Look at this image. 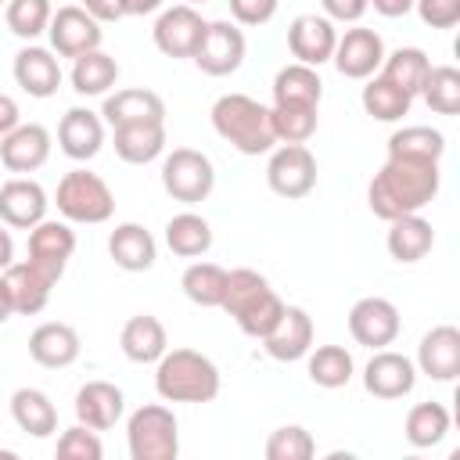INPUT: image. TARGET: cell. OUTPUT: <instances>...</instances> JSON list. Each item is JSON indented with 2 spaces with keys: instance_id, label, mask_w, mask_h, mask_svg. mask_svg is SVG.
Returning a JSON list of instances; mask_svg holds the SVG:
<instances>
[{
  "instance_id": "6da1fadb",
  "label": "cell",
  "mask_w": 460,
  "mask_h": 460,
  "mask_svg": "<svg viewBox=\"0 0 460 460\" xmlns=\"http://www.w3.org/2000/svg\"><path fill=\"white\" fill-rule=\"evenodd\" d=\"M442 172L438 162H413V158H388L374 180L367 183V205L377 219H399L420 212L438 194Z\"/></svg>"
},
{
  "instance_id": "7a4b0ae2",
  "label": "cell",
  "mask_w": 460,
  "mask_h": 460,
  "mask_svg": "<svg viewBox=\"0 0 460 460\" xmlns=\"http://www.w3.org/2000/svg\"><path fill=\"white\" fill-rule=\"evenodd\" d=\"M226 316H234V323L248 334V338H266L280 313H284V302L280 295L270 288V280L259 273V270H226V295H223V305H219Z\"/></svg>"
},
{
  "instance_id": "3957f363",
  "label": "cell",
  "mask_w": 460,
  "mask_h": 460,
  "mask_svg": "<svg viewBox=\"0 0 460 460\" xmlns=\"http://www.w3.org/2000/svg\"><path fill=\"white\" fill-rule=\"evenodd\" d=\"M155 392L165 402H212L219 395V367L198 349H165L155 363Z\"/></svg>"
},
{
  "instance_id": "277c9868",
  "label": "cell",
  "mask_w": 460,
  "mask_h": 460,
  "mask_svg": "<svg viewBox=\"0 0 460 460\" xmlns=\"http://www.w3.org/2000/svg\"><path fill=\"white\" fill-rule=\"evenodd\" d=\"M208 115H212V129L230 147H237L241 155H266L277 144L273 126H270V108L259 104L248 93H223V97H216Z\"/></svg>"
},
{
  "instance_id": "5b68a950",
  "label": "cell",
  "mask_w": 460,
  "mask_h": 460,
  "mask_svg": "<svg viewBox=\"0 0 460 460\" xmlns=\"http://www.w3.org/2000/svg\"><path fill=\"white\" fill-rule=\"evenodd\" d=\"M54 205L58 212L65 216V223H86V226H97V223H108L111 212H115V194L111 187L90 172V169H72L58 180V190H54Z\"/></svg>"
},
{
  "instance_id": "8992f818",
  "label": "cell",
  "mask_w": 460,
  "mask_h": 460,
  "mask_svg": "<svg viewBox=\"0 0 460 460\" xmlns=\"http://www.w3.org/2000/svg\"><path fill=\"white\" fill-rule=\"evenodd\" d=\"M126 442L133 460H176L180 453V424L169 406L147 402L129 413L126 420Z\"/></svg>"
},
{
  "instance_id": "52a82bcc",
  "label": "cell",
  "mask_w": 460,
  "mask_h": 460,
  "mask_svg": "<svg viewBox=\"0 0 460 460\" xmlns=\"http://www.w3.org/2000/svg\"><path fill=\"white\" fill-rule=\"evenodd\" d=\"M162 187L172 201L198 205L212 194L216 169H212L208 155H201L194 147H172V155H165V162H162Z\"/></svg>"
},
{
  "instance_id": "ba28073f",
  "label": "cell",
  "mask_w": 460,
  "mask_h": 460,
  "mask_svg": "<svg viewBox=\"0 0 460 460\" xmlns=\"http://www.w3.org/2000/svg\"><path fill=\"white\" fill-rule=\"evenodd\" d=\"M266 183H270L273 194H280L288 201L305 198L316 187V158H313V151L305 144H280L270 155Z\"/></svg>"
},
{
  "instance_id": "9c48e42d",
  "label": "cell",
  "mask_w": 460,
  "mask_h": 460,
  "mask_svg": "<svg viewBox=\"0 0 460 460\" xmlns=\"http://www.w3.org/2000/svg\"><path fill=\"white\" fill-rule=\"evenodd\" d=\"M399 327H402V320H399L395 302H388L381 295H367L349 309V334L356 345L385 349L399 338Z\"/></svg>"
},
{
  "instance_id": "30bf717a",
  "label": "cell",
  "mask_w": 460,
  "mask_h": 460,
  "mask_svg": "<svg viewBox=\"0 0 460 460\" xmlns=\"http://www.w3.org/2000/svg\"><path fill=\"white\" fill-rule=\"evenodd\" d=\"M75 252V234L68 223L61 219H40L32 230H29V262L50 280L58 284L68 259Z\"/></svg>"
},
{
  "instance_id": "8fae6325",
  "label": "cell",
  "mask_w": 460,
  "mask_h": 460,
  "mask_svg": "<svg viewBox=\"0 0 460 460\" xmlns=\"http://www.w3.org/2000/svg\"><path fill=\"white\" fill-rule=\"evenodd\" d=\"M208 22L198 14V7H187V4H176V7H165L151 29L155 36V47L165 54V58H194L201 36H205Z\"/></svg>"
},
{
  "instance_id": "7c38bea8",
  "label": "cell",
  "mask_w": 460,
  "mask_h": 460,
  "mask_svg": "<svg viewBox=\"0 0 460 460\" xmlns=\"http://www.w3.org/2000/svg\"><path fill=\"white\" fill-rule=\"evenodd\" d=\"M205 75H230L244 65V32L234 22H208L194 58H190Z\"/></svg>"
},
{
  "instance_id": "4fadbf2b",
  "label": "cell",
  "mask_w": 460,
  "mask_h": 460,
  "mask_svg": "<svg viewBox=\"0 0 460 460\" xmlns=\"http://www.w3.org/2000/svg\"><path fill=\"white\" fill-rule=\"evenodd\" d=\"M417 385V367L410 356L395 352V349H374V356L363 367V388L374 399H402L410 395Z\"/></svg>"
},
{
  "instance_id": "5bb4252c",
  "label": "cell",
  "mask_w": 460,
  "mask_h": 460,
  "mask_svg": "<svg viewBox=\"0 0 460 460\" xmlns=\"http://www.w3.org/2000/svg\"><path fill=\"white\" fill-rule=\"evenodd\" d=\"M47 36H50V50L58 58H79L86 50H97L104 32H101V22L90 18L83 7H58L50 14V25H47Z\"/></svg>"
},
{
  "instance_id": "9a60e30c",
  "label": "cell",
  "mask_w": 460,
  "mask_h": 460,
  "mask_svg": "<svg viewBox=\"0 0 460 460\" xmlns=\"http://www.w3.org/2000/svg\"><path fill=\"white\" fill-rule=\"evenodd\" d=\"M331 61L345 79H370L385 61V40L374 29H363V25L345 29L334 43Z\"/></svg>"
},
{
  "instance_id": "2e32d148",
  "label": "cell",
  "mask_w": 460,
  "mask_h": 460,
  "mask_svg": "<svg viewBox=\"0 0 460 460\" xmlns=\"http://www.w3.org/2000/svg\"><path fill=\"white\" fill-rule=\"evenodd\" d=\"M334 43H338V29L323 14H298L288 25V50L295 61H302L309 68L327 65L334 54Z\"/></svg>"
},
{
  "instance_id": "e0dca14e",
  "label": "cell",
  "mask_w": 460,
  "mask_h": 460,
  "mask_svg": "<svg viewBox=\"0 0 460 460\" xmlns=\"http://www.w3.org/2000/svg\"><path fill=\"white\" fill-rule=\"evenodd\" d=\"M50 158V129L40 122H18L0 137V165L11 172H36Z\"/></svg>"
},
{
  "instance_id": "ac0fdd59",
  "label": "cell",
  "mask_w": 460,
  "mask_h": 460,
  "mask_svg": "<svg viewBox=\"0 0 460 460\" xmlns=\"http://www.w3.org/2000/svg\"><path fill=\"white\" fill-rule=\"evenodd\" d=\"M47 190L29 176H14L0 187V223L14 230H32L40 219H47Z\"/></svg>"
},
{
  "instance_id": "d6986e66",
  "label": "cell",
  "mask_w": 460,
  "mask_h": 460,
  "mask_svg": "<svg viewBox=\"0 0 460 460\" xmlns=\"http://www.w3.org/2000/svg\"><path fill=\"white\" fill-rule=\"evenodd\" d=\"M413 367L420 374H428L431 381H453L460 374V331L453 323L431 327L417 345V363Z\"/></svg>"
},
{
  "instance_id": "ffe728a7",
  "label": "cell",
  "mask_w": 460,
  "mask_h": 460,
  "mask_svg": "<svg viewBox=\"0 0 460 460\" xmlns=\"http://www.w3.org/2000/svg\"><path fill=\"white\" fill-rule=\"evenodd\" d=\"M262 349L277 363H295L313 349V316L302 305H284L277 327L262 338Z\"/></svg>"
},
{
  "instance_id": "44dd1931",
  "label": "cell",
  "mask_w": 460,
  "mask_h": 460,
  "mask_svg": "<svg viewBox=\"0 0 460 460\" xmlns=\"http://www.w3.org/2000/svg\"><path fill=\"white\" fill-rule=\"evenodd\" d=\"M72 410H75V420H79V424H86V428H93V431H108V428L119 424V417H122V410H126V395H122V388L111 385V381H86V385L75 392Z\"/></svg>"
},
{
  "instance_id": "7402d4cb",
  "label": "cell",
  "mask_w": 460,
  "mask_h": 460,
  "mask_svg": "<svg viewBox=\"0 0 460 460\" xmlns=\"http://www.w3.org/2000/svg\"><path fill=\"white\" fill-rule=\"evenodd\" d=\"M11 72H14V83H18L29 97H36V101L54 97L58 86H61V65H58V58H54V50H47V47H32V43L22 47V50L14 54Z\"/></svg>"
},
{
  "instance_id": "603a6c76",
  "label": "cell",
  "mask_w": 460,
  "mask_h": 460,
  "mask_svg": "<svg viewBox=\"0 0 460 460\" xmlns=\"http://www.w3.org/2000/svg\"><path fill=\"white\" fill-rule=\"evenodd\" d=\"M58 144L72 162H90L104 147V119L90 108H68L58 122Z\"/></svg>"
},
{
  "instance_id": "cb8c5ba5",
  "label": "cell",
  "mask_w": 460,
  "mask_h": 460,
  "mask_svg": "<svg viewBox=\"0 0 460 460\" xmlns=\"http://www.w3.org/2000/svg\"><path fill=\"white\" fill-rule=\"evenodd\" d=\"M79 334L72 323H61V320H50V323H40L32 334H29V356L47 367V370H65L79 359Z\"/></svg>"
},
{
  "instance_id": "d4e9b609",
  "label": "cell",
  "mask_w": 460,
  "mask_h": 460,
  "mask_svg": "<svg viewBox=\"0 0 460 460\" xmlns=\"http://www.w3.org/2000/svg\"><path fill=\"white\" fill-rule=\"evenodd\" d=\"M101 119L115 129V126H129V122H165V101L155 90L144 86H129V90H115L104 97Z\"/></svg>"
},
{
  "instance_id": "484cf974",
  "label": "cell",
  "mask_w": 460,
  "mask_h": 460,
  "mask_svg": "<svg viewBox=\"0 0 460 460\" xmlns=\"http://www.w3.org/2000/svg\"><path fill=\"white\" fill-rule=\"evenodd\" d=\"M108 255L115 259L119 270L126 273H144L155 266L158 259V244L151 237V230H144L140 223H119L108 234Z\"/></svg>"
},
{
  "instance_id": "4316f807",
  "label": "cell",
  "mask_w": 460,
  "mask_h": 460,
  "mask_svg": "<svg viewBox=\"0 0 460 460\" xmlns=\"http://www.w3.org/2000/svg\"><path fill=\"white\" fill-rule=\"evenodd\" d=\"M4 284H7V298H11V309L22 313V316H36L47 309L50 302V280L25 259V262H11L4 273Z\"/></svg>"
},
{
  "instance_id": "83f0119b",
  "label": "cell",
  "mask_w": 460,
  "mask_h": 460,
  "mask_svg": "<svg viewBox=\"0 0 460 460\" xmlns=\"http://www.w3.org/2000/svg\"><path fill=\"white\" fill-rule=\"evenodd\" d=\"M385 244H388V255H392L395 262L413 266V262H420V259L431 252L435 230H431V223H428L420 212H410V216L388 219V237H385Z\"/></svg>"
},
{
  "instance_id": "f1b7e54d",
  "label": "cell",
  "mask_w": 460,
  "mask_h": 460,
  "mask_svg": "<svg viewBox=\"0 0 460 460\" xmlns=\"http://www.w3.org/2000/svg\"><path fill=\"white\" fill-rule=\"evenodd\" d=\"M119 345H122L126 359H133V363H158L162 352L169 349V338H165V327H162L158 316L140 313V316L126 320V327L119 334Z\"/></svg>"
},
{
  "instance_id": "f546056e",
  "label": "cell",
  "mask_w": 460,
  "mask_h": 460,
  "mask_svg": "<svg viewBox=\"0 0 460 460\" xmlns=\"http://www.w3.org/2000/svg\"><path fill=\"white\" fill-rule=\"evenodd\" d=\"M165 151V122L115 126V155L129 165H147Z\"/></svg>"
},
{
  "instance_id": "4dcf8cb0",
  "label": "cell",
  "mask_w": 460,
  "mask_h": 460,
  "mask_svg": "<svg viewBox=\"0 0 460 460\" xmlns=\"http://www.w3.org/2000/svg\"><path fill=\"white\" fill-rule=\"evenodd\" d=\"M11 417L32 438H47V435L58 431V406L40 388H18L11 395Z\"/></svg>"
},
{
  "instance_id": "1f68e13d",
  "label": "cell",
  "mask_w": 460,
  "mask_h": 460,
  "mask_svg": "<svg viewBox=\"0 0 460 460\" xmlns=\"http://www.w3.org/2000/svg\"><path fill=\"white\" fill-rule=\"evenodd\" d=\"M119 83V61L111 54L86 50L79 58H72V90L83 97H104L111 86Z\"/></svg>"
},
{
  "instance_id": "d6a6232c",
  "label": "cell",
  "mask_w": 460,
  "mask_h": 460,
  "mask_svg": "<svg viewBox=\"0 0 460 460\" xmlns=\"http://www.w3.org/2000/svg\"><path fill=\"white\" fill-rule=\"evenodd\" d=\"M305 374L316 388H345L356 374V363L345 345H316L305 352Z\"/></svg>"
},
{
  "instance_id": "836d02e7",
  "label": "cell",
  "mask_w": 460,
  "mask_h": 460,
  "mask_svg": "<svg viewBox=\"0 0 460 460\" xmlns=\"http://www.w3.org/2000/svg\"><path fill=\"white\" fill-rule=\"evenodd\" d=\"M320 97H323V83H320L316 68H309L302 61L284 65L273 75V104H316L320 108Z\"/></svg>"
},
{
  "instance_id": "e575fe53",
  "label": "cell",
  "mask_w": 460,
  "mask_h": 460,
  "mask_svg": "<svg viewBox=\"0 0 460 460\" xmlns=\"http://www.w3.org/2000/svg\"><path fill=\"white\" fill-rule=\"evenodd\" d=\"M165 244L180 259H198L212 248V226L198 212H180L165 223Z\"/></svg>"
},
{
  "instance_id": "d590c367",
  "label": "cell",
  "mask_w": 460,
  "mask_h": 460,
  "mask_svg": "<svg viewBox=\"0 0 460 460\" xmlns=\"http://www.w3.org/2000/svg\"><path fill=\"white\" fill-rule=\"evenodd\" d=\"M428 72H431V58L420 47H399V50L385 54L377 75H385L388 83H395L399 90H406L410 97H417L420 86H424V79H428Z\"/></svg>"
},
{
  "instance_id": "8d00e7d4",
  "label": "cell",
  "mask_w": 460,
  "mask_h": 460,
  "mask_svg": "<svg viewBox=\"0 0 460 460\" xmlns=\"http://www.w3.org/2000/svg\"><path fill=\"white\" fill-rule=\"evenodd\" d=\"M446 155V137L435 126H402L388 137V158L438 162Z\"/></svg>"
},
{
  "instance_id": "74e56055",
  "label": "cell",
  "mask_w": 460,
  "mask_h": 460,
  "mask_svg": "<svg viewBox=\"0 0 460 460\" xmlns=\"http://www.w3.org/2000/svg\"><path fill=\"white\" fill-rule=\"evenodd\" d=\"M359 101H363V111L377 122H399L402 115H410V104H413V97L395 83H388L385 75H370Z\"/></svg>"
},
{
  "instance_id": "f35d334b",
  "label": "cell",
  "mask_w": 460,
  "mask_h": 460,
  "mask_svg": "<svg viewBox=\"0 0 460 460\" xmlns=\"http://www.w3.org/2000/svg\"><path fill=\"white\" fill-rule=\"evenodd\" d=\"M183 295L201 309H219L226 295V270L216 262H190L180 277Z\"/></svg>"
},
{
  "instance_id": "ab89813d",
  "label": "cell",
  "mask_w": 460,
  "mask_h": 460,
  "mask_svg": "<svg viewBox=\"0 0 460 460\" xmlns=\"http://www.w3.org/2000/svg\"><path fill=\"white\" fill-rule=\"evenodd\" d=\"M402 431H406V442L410 446L431 449V446H438L449 435V410L442 402H431V399L428 402H417V406H410Z\"/></svg>"
},
{
  "instance_id": "60d3db41",
  "label": "cell",
  "mask_w": 460,
  "mask_h": 460,
  "mask_svg": "<svg viewBox=\"0 0 460 460\" xmlns=\"http://www.w3.org/2000/svg\"><path fill=\"white\" fill-rule=\"evenodd\" d=\"M270 126L277 144H305L316 133L320 115H316V104H273Z\"/></svg>"
},
{
  "instance_id": "b9f144b4",
  "label": "cell",
  "mask_w": 460,
  "mask_h": 460,
  "mask_svg": "<svg viewBox=\"0 0 460 460\" xmlns=\"http://www.w3.org/2000/svg\"><path fill=\"white\" fill-rule=\"evenodd\" d=\"M420 97L435 115H456L460 111V72L453 65H431L420 86Z\"/></svg>"
},
{
  "instance_id": "7bdbcfd3",
  "label": "cell",
  "mask_w": 460,
  "mask_h": 460,
  "mask_svg": "<svg viewBox=\"0 0 460 460\" xmlns=\"http://www.w3.org/2000/svg\"><path fill=\"white\" fill-rule=\"evenodd\" d=\"M4 7H7V11H4L7 29H11L18 40H36V36H43L47 25H50V14H54L50 0H7Z\"/></svg>"
},
{
  "instance_id": "ee69618b",
  "label": "cell",
  "mask_w": 460,
  "mask_h": 460,
  "mask_svg": "<svg viewBox=\"0 0 460 460\" xmlns=\"http://www.w3.org/2000/svg\"><path fill=\"white\" fill-rule=\"evenodd\" d=\"M313 453L316 442L302 424H284L266 438V460H309Z\"/></svg>"
},
{
  "instance_id": "f6af8a7d",
  "label": "cell",
  "mask_w": 460,
  "mask_h": 460,
  "mask_svg": "<svg viewBox=\"0 0 460 460\" xmlns=\"http://www.w3.org/2000/svg\"><path fill=\"white\" fill-rule=\"evenodd\" d=\"M58 456H61V460H101V456H104V446H101V438H97L93 428L72 424V428H65L61 438H58Z\"/></svg>"
},
{
  "instance_id": "bcb514c9",
  "label": "cell",
  "mask_w": 460,
  "mask_h": 460,
  "mask_svg": "<svg viewBox=\"0 0 460 460\" xmlns=\"http://www.w3.org/2000/svg\"><path fill=\"white\" fill-rule=\"evenodd\" d=\"M413 7L431 29H453L460 22V0H413Z\"/></svg>"
},
{
  "instance_id": "7dc6e473",
  "label": "cell",
  "mask_w": 460,
  "mask_h": 460,
  "mask_svg": "<svg viewBox=\"0 0 460 460\" xmlns=\"http://www.w3.org/2000/svg\"><path fill=\"white\" fill-rule=\"evenodd\" d=\"M226 4L237 25H266L280 7V0H226Z\"/></svg>"
},
{
  "instance_id": "c3c4849f",
  "label": "cell",
  "mask_w": 460,
  "mask_h": 460,
  "mask_svg": "<svg viewBox=\"0 0 460 460\" xmlns=\"http://www.w3.org/2000/svg\"><path fill=\"white\" fill-rule=\"evenodd\" d=\"M320 7H323V18L349 22V25H356L367 14V0H320Z\"/></svg>"
},
{
  "instance_id": "681fc988",
  "label": "cell",
  "mask_w": 460,
  "mask_h": 460,
  "mask_svg": "<svg viewBox=\"0 0 460 460\" xmlns=\"http://www.w3.org/2000/svg\"><path fill=\"white\" fill-rule=\"evenodd\" d=\"M79 7H83L90 18H97L101 25H104V22H119V18H122V7H119V0H83Z\"/></svg>"
},
{
  "instance_id": "f907efd6",
  "label": "cell",
  "mask_w": 460,
  "mask_h": 460,
  "mask_svg": "<svg viewBox=\"0 0 460 460\" xmlns=\"http://www.w3.org/2000/svg\"><path fill=\"white\" fill-rule=\"evenodd\" d=\"M22 122V111H18V101L11 93H0V137H7L14 126Z\"/></svg>"
},
{
  "instance_id": "816d5d0a",
  "label": "cell",
  "mask_w": 460,
  "mask_h": 460,
  "mask_svg": "<svg viewBox=\"0 0 460 460\" xmlns=\"http://www.w3.org/2000/svg\"><path fill=\"white\" fill-rule=\"evenodd\" d=\"M367 7H374L381 18H402L413 11V0H367Z\"/></svg>"
},
{
  "instance_id": "f5cc1de1",
  "label": "cell",
  "mask_w": 460,
  "mask_h": 460,
  "mask_svg": "<svg viewBox=\"0 0 460 460\" xmlns=\"http://www.w3.org/2000/svg\"><path fill=\"white\" fill-rule=\"evenodd\" d=\"M162 4H165V0H119L122 18H126V14H133V18H140V14H155Z\"/></svg>"
},
{
  "instance_id": "db71d44e",
  "label": "cell",
  "mask_w": 460,
  "mask_h": 460,
  "mask_svg": "<svg viewBox=\"0 0 460 460\" xmlns=\"http://www.w3.org/2000/svg\"><path fill=\"white\" fill-rule=\"evenodd\" d=\"M11 262H14V241H11L7 223H0V273H4Z\"/></svg>"
},
{
  "instance_id": "11a10c76",
  "label": "cell",
  "mask_w": 460,
  "mask_h": 460,
  "mask_svg": "<svg viewBox=\"0 0 460 460\" xmlns=\"http://www.w3.org/2000/svg\"><path fill=\"white\" fill-rule=\"evenodd\" d=\"M14 309H11V298H7V284H4V277H0V323L11 316Z\"/></svg>"
},
{
  "instance_id": "9f6ffc18",
  "label": "cell",
  "mask_w": 460,
  "mask_h": 460,
  "mask_svg": "<svg viewBox=\"0 0 460 460\" xmlns=\"http://www.w3.org/2000/svg\"><path fill=\"white\" fill-rule=\"evenodd\" d=\"M187 7H201V4H208V0H183Z\"/></svg>"
},
{
  "instance_id": "6f0895ef",
  "label": "cell",
  "mask_w": 460,
  "mask_h": 460,
  "mask_svg": "<svg viewBox=\"0 0 460 460\" xmlns=\"http://www.w3.org/2000/svg\"><path fill=\"white\" fill-rule=\"evenodd\" d=\"M0 4H7V0H0Z\"/></svg>"
}]
</instances>
